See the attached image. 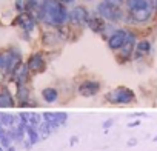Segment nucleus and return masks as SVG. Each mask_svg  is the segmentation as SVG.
<instances>
[{"label": "nucleus", "instance_id": "obj_1", "mask_svg": "<svg viewBox=\"0 0 157 151\" xmlns=\"http://www.w3.org/2000/svg\"><path fill=\"white\" fill-rule=\"evenodd\" d=\"M40 19L48 25H63L69 19V13L60 0H43L40 5Z\"/></svg>", "mask_w": 157, "mask_h": 151}, {"label": "nucleus", "instance_id": "obj_2", "mask_svg": "<svg viewBox=\"0 0 157 151\" xmlns=\"http://www.w3.org/2000/svg\"><path fill=\"white\" fill-rule=\"evenodd\" d=\"M105 99L108 102H111V103H116V105H120V103L122 105H128V103L136 100V94H134L132 90H129L126 87H119V88L109 91Z\"/></svg>", "mask_w": 157, "mask_h": 151}, {"label": "nucleus", "instance_id": "obj_3", "mask_svg": "<svg viewBox=\"0 0 157 151\" xmlns=\"http://www.w3.org/2000/svg\"><path fill=\"white\" fill-rule=\"evenodd\" d=\"M97 13L106 22H119L120 19H123L122 8L120 6H116L113 3H108V2H105V0L97 5Z\"/></svg>", "mask_w": 157, "mask_h": 151}, {"label": "nucleus", "instance_id": "obj_4", "mask_svg": "<svg viewBox=\"0 0 157 151\" xmlns=\"http://www.w3.org/2000/svg\"><path fill=\"white\" fill-rule=\"evenodd\" d=\"M68 20L71 23H74V25H83V23L88 25V20H90L88 10L85 6H74L69 11V19Z\"/></svg>", "mask_w": 157, "mask_h": 151}, {"label": "nucleus", "instance_id": "obj_5", "mask_svg": "<svg viewBox=\"0 0 157 151\" xmlns=\"http://www.w3.org/2000/svg\"><path fill=\"white\" fill-rule=\"evenodd\" d=\"M126 39H128V31H125V29H116V31L109 36V39H108V46H109V49H113V51L122 49V46L125 45Z\"/></svg>", "mask_w": 157, "mask_h": 151}, {"label": "nucleus", "instance_id": "obj_6", "mask_svg": "<svg viewBox=\"0 0 157 151\" xmlns=\"http://www.w3.org/2000/svg\"><path fill=\"white\" fill-rule=\"evenodd\" d=\"M100 91V83L96 80H85L78 87V94L83 97H93Z\"/></svg>", "mask_w": 157, "mask_h": 151}, {"label": "nucleus", "instance_id": "obj_7", "mask_svg": "<svg viewBox=\"0 0 157 151\" xmlns=\"http://www.w3.org/2000/svg\"><path fill=\"white\" fill-rule=\"evenodd\" d=\"M152 10H154V6L137 10V11H129L132 23H146L151 19V16H152Z\"/></svg>", "mask_w": 157, "mask_h": 151}, {"label": "nucleus", "instance_id": "obj_8", "mask_svg": "<svg viewBox=\"0 0 157 151\" xmlns=\"http://www.w3.org/2000/svg\"><path fill=\"white\" fill-rule=\"evenodd\" d=\"M88 26L94 31V33H103L105 28H106V20L100 16H94V17H90L88 20Z\"/></svg>", "mask_w": 157, "mask_h": 151}, {"label": "nucleus", "instance_id": "obj_9", "mask_svg": "<svg viewBox=\"0 0 157 151\" xmlns=\"http://www.w3.org/2000/svg\"><path fill=\"white\" fill-rule=\"evenodd\" d=\"M125 5L128 6L129 11H137V10H143V8L152 6L151 0H125Z\"/></svg>", "mask_w": 157, "mask_h": 151}, {"label": "nucleus", "instance_id": "obj_10", "mask_svg": "<svg viewBox=\"0 0 157 151\" xmlns=\"http://www.w3.org/2000/svg\"><path fill=\"white\" fill-rule=\"evenodd\" d=\"M151 51V43L148 40H140L137 45H136V49H134V54L136 57H145L148 52Z\"/></svg>", "mask_w": 157, "mask_h": 151}, {"label": "nucleus", "instance_id": "obj_11", "mask_svg": "<svg viewBox=\"0 0 157 151\" xmlns=\"http://www.w3.org/2000/svg\"><path fill=\"white\" fill-rule=\"evenodd\" d=\"M28 68H29L31 71H37V72H40V71L45 68V62H43L42 56H39V54L33 56V57L29 59V62H28Z\"/></svg>", "mask_w": 157, "mask_h": 151}, {"label": "nucleus", "instance_id": "obj_12", "mask_svg": "<svg viewBox=\"0 0 157 151\" xmlns=\"http://www.w3.org/2000/svg\"><path fill=\"white\" fill-rule=\"evenodd\" d=\"M42 97H43L45 102L52 103V102H56V100L59 99V91H57L56 88H45V90L42 91Z\"/></svg>", "mask_w": 157, "mask_h": 151}, {"label": "nucleus", "instance_id": "obj_13", "mask_svg": "<svg viewBox=\"0 0 157 151\" xmlns=\"http://www.w3.org/2000/svg\"><path fill=\"white\" fill-rule=\"evenodd\" d=\"M19 23L25 28V29H33L34 28V25H36V20L33 19V16H29V14H22L20 17H19Z\"/></svg>", "mask_w": 157, "mask_h": 151}, {"label": "nucleus", "instance_id": "obj_14", "mask_svg": "<svg viewBox=\"0 0 157 151\" xmlns=\"http://www.w3.org/2000/svg\"><path fill=\"white\" fill-rule=\"evenodd\" d=\"M13 105V99L8 94H0V106H11Z\"/></svg>", "mask_w": 157, "mask_h": 151}, {"label": "nucleus", "instance_id": "obj_15", "mask_svg": "<svg viewBox=\"0 0 157 151\" xmlns=\"http://www.w3.org/2000/svg\"><path fill=\"white\" fill-rule=\"evenodd\" d=\"M105 2L113 3V5H116V6H122V3L125 2V0H105Z\"/></svg>", "mask_w": 157, "mask_h": 151}, {"label": "nucleus", "instance_id": "obj_16", "mask_svg": "<svg viewBox=\"0 0 157 151\" xmlns=\"http://www.w3.org/2000/svg\"><path fill=\"white\" fill-rule=\"evenodd\" d=\"M63 5H69V3H74V0H60Z\"/></svg>", "mask_w": 157, "mask_h": 151}, {"label": "nucleus", "instance_id": "obj_17", "mask_svg": "<svg viewBox=\"0 0 157 151\" xmlns=\"http://www.w3.org/2000/svg\"><path fill=\"white\" fill-rule=\"evenodd\" d=\"M154 2H155V5H154V10H157V0H154Z\"/></svg>", "mask_w": 157, "mask_h": 151}, {"label": "nucleus", "instance_id": "obj_18", "mask_svg": "<svg viewBox=\"0 0 157 151\" xmlns=\"http://www.w3.org/2000/svg\"><path fill=\"white\" fill-rule=\"evenodd\" d=\"M85 2H91V0H85Z\"/></svg>", "mask_w": 157, "mask_h": 151}]
</instances>
